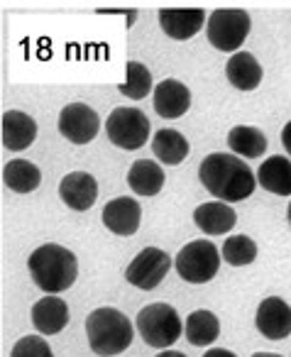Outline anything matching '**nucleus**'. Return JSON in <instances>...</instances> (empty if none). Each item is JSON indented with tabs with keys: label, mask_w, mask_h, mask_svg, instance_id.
<instances>
[{
	"label": "nucleus",
	"mask_w": 291,
	"mask_h": 357,
	"mask_svg": "<svg viewBox=\"0 0 291 357\" xmlns=\"http://www.w3.org/2000/svg\"><path fill=\"white\" fill-rule=\"evenodd\" d=\"M198 178L208 194L225 204L250 199L257 189V176L237 154H208L198 167Z\"/></svg>",
	"instance_id": "nucleus-1"
},
{
	"label": "nucleus",
	"mask_w": 291,
	"mask_h": 357,
	"mask_svg": "<svg viewBox=\"0 0 291 357\" xmlns=\"http://www.w3.org/2000/svg\"><path fill=\"white\" fill-rule=\"evenodd\" d=\"M27 269H30L35 287L42 289L45 294L66 291V289L74 287L76 277H79L76 255L57 243L40 245L27 259Z\"/></svg>",
	"instance_id": "nucleus-2"
},
{
	"label": "nucleus",
	"mask_w": 291,
	"mask_h": 357,
	"mask_svg": "<svg viewBox=\"0 0 291 357\" xmlns=\"http://www.w3.org/2000/svg\"><path fill=\"white\" fill-rule=\"evenodd\" d=\"M135 328L130 318L118 308H94L86 318V337L96 355L115 357L133 345Z\"/></svg>",
	"instance_id": "nucleus-3"
},
{
	"label": "nucleus",
	"mask_w": 291,
	"mask_h": 357,
	"mask_svg": "<svg viewBox=\"0 0 291 357\" xmlns=\"http://www.w3.org/2000/svg\"><path fill=\"white\" fill-rule=\"evenodd\" d=\"M135 326H137L144 345L154 347V350H167V347H172L184 333L181 316L177 313V308L164 301L144 306L142 311L137 313Z\"/></svg>",
	"instance_id": "nucleus-4"
},
{
	"label": "nucleus",
	"mask_w": 291,
	"mask_h": 357,
	"mask_svg": "<svg viewBox=\"0 0 291 357\" xmlns=\"http://www.w3.org/2000/svg\"><path fill=\"white\" fill-rule=\"evenodd\" d=\"M252 20L247 10H237V8H221V10L211 13L206 22V37L218 52L232 54L245 45L247 35H250Z\"/></svg>",
	"instance_id": "nucleus-5"
},
{
	"label": "nucleus",
	"mask_w": 291,
	"mask_h": 357,
	"mask_svg": "<svg viewBox=\"0 0 291 357\" xmlns=\"http://www.w3.org/2000/svg\"><path fill=\"white\" fill-rule=\"evenodd\" d=\"M177 274L188 284H206L221 269V250L208 240H193L179 250L174 259Z\"/></svg>",
	"instance_id": "nucleus-6"
},
{
	"label": "nucleus",
	"mask_w": 291,
	"mask_h": 357,
	"mask_svg": "<svg viewBox=\"0 0 291 357\" xmlns=\"http://www.w3.org/2000/svg\"><path fill=\"white\" fill-rule=\"evenodd\" d=\"M152 125L149 118L137 108H115L105 120V135L115 147L133 152V149L144 147V142L149 139Z\"/></svg>",
	"instance_id": "nucleus-7"
},
{
	"label": "nucleus",
	"mask_w": 291,
	"mask_h": 357,
	"mask_svg": "<svg viewBox=\"0 0 291 357\" xmlns=\"http://www.w3.org/2000/svg\"><path fill=\"white\" fill-rule=\"evenodd\" d=\"M172 269V257L159 248H144L125 269V279L142 291H152L167 279Z\"/></svg>",
	"instance_id": "nucleus-8"
},
{
	"label": "nucleus",
	"mask_w": 291,
	"mask_h": 357,
	"mask_svg": "<svg viewBox=\"0 0 291 357\" xmlns=\"http://www.w3.org/2000/svg\"><path fill=\"white\" fill-rule=\"evenodd\" d=\"M59 132L71 144H89L98 137L100 118L91 105L86 103H69L59 113Z\"/></svg>",
	"instance_id": "nucleus-9"
},
{
	"label": "nucleus",
	"mask_w": 291,
	"mask_h": 357,
	"mask_svg": "<svg viewBox=\"0 0 291 357\" xmlns=\"http://www.w3.org/2000/svg\"><path fill=\"white\" fill-rule=\"evenodd\" d=\"M255 326L267 340H284L291 335V306L279 296H267L257 306Z\"/></svg>",
	"instance_id": "nucleus-10"
},
{
	"label": "nucleus",
	"mask_w": 291,
	"mask_h": 357,
	"mask_svg": "<svg viewBox=\"0 0 291 357\" xmlns=\"http://www.w3.org/2000/svg\"><path fill=\"white\" fill-rule=\"evenodd\" d=\"M100 218H103L105 230L120 235V238H130V235L137 233L140 223H142V206L130 196H120V199L105 204Z\"/></svg>",
	"instance_id": "nucleus-11"
},
{
	"label": "nucleus",
	"mask_w": 291,
	"mask_h": 357,
	"mask_svg": "<svg viewBox=\"0 0 291 357\" xmlns=\"http://www.w3.org/2000/svg\"><path fill=\"white\" fill-rule=\"evenodd\" d=\"M206 22V13L201 8H162L159 10V27L172 40L186 42L198 35Z\"/></svg>",
	"instance_id": "nucleus-12"
},
{
	"label": "nucleus",
	"mask_w": 291,
	"mask_h": 357,
	"mask_svg": "<svg viewBox=\"0 0 291 357\" xmlns=\"http://www.w3.org/2000/svg\"><path fill=\"white\" fill-rule=\"evenodd\" d=\"M152 105L159 118L177 120L191 108V91L177 79H164L162 84L154 86Z\"/></svg>",
	"instance_id": "nucleus-13"
},
{
	"label": "nucleus",
	"mask_w": 291,
	"mask_h": 357,
	"mask_svg": "<svg viewBox=\"0 0 291 357\" xmlns=\"http://www.w3.org/2000/svg\"><path fill=\"white\" fill-rule=\"evenodd\" d=\"M59 199L71 211H89L98 199V181L89 172H71L61 178Z\"/></svg>",
	"instance_id": "nucleus-14"
},
{
	"label": "nucleus",
	"mask_w": 291,
	"mask_h": 357,
	"mask_svg": "<svg viewBox=\"0 0 291 357\" xmlns=\"http://www.w3.org/2000/svg\"><path fill=\"white\" fill-rule=\"evenodd\" d=\"M32 323L42 335H57L69 323V306L59 294H47L32 306Z\"/></svg>",
	"instance_id": "nucleus-15"
},
{
	"label": "nucleus",
	"mask_w": 291,
	"mask_h": 357,
	"mask_svg": "<svg viewBox=\"0 0 291 357\" xmlns=\"http://www.w3.org/2000/svg\"><path fill=\"white\" fill-rule=\"evenodd\" d=\"M37 139V123L22 110L3 113V144L10 152H22Z\"/></svg>",
	"instance_id": "nucleus-16"
},
{
	"label": "nucleus",
	"mask_w": 291,
	"mask_h": 357,
	"mask_svg": "<svg viewBox=\"0 0 291 357\" xmlns=\"http://www.w3.org/2000/svg\"><path fill=\"white\" fill-rule=\"evenodd\" d=\"M193 223L206 235H225L235 228L237 213L225 201H211V204H201L193 211Z\"/></svg>",
	"instance_id": "nucleus-17"
},
{
	"label": "nucleus",
	"mask_w": 291,
	"mask_h": 357,
	"mask_svg": "<svg viewBox=\"0 0 291 357\" xmlns=\"http://www.w3.org/2000/svg\"><path fill=\"white\" fill-rule=\"evenodd\" d=\"M257 184L274 196H291V157H267L257 169Z\"/></svg>",
	"instance_id": "nucleus-18"
},
{
	"label": "nucleus",
	"mask_w": 291,
	"mask_h": 357,
	"mask_svg": "<svg viewBox=\"0 0 291 357\" xmlns=\"http://www.w3.org/2000/svg\"><path fill=\"white\" fill-rule=\"evenodd\" d=\"M225 76L230 81V86H235L237 91L247 93V91H255L262 84V64L255 59V54L237 52V54H232L227 59Z\"/></svg>",
	"instance_id": "nucleus-19"
},
{
	"label": "nucleus",
	"mask_w": 291,
	"mask_h": 357,
	"mask_svg": "<svg viewBox=\"0 0 291 357\" xmlns=\"http://www.w3.org/2000/svg\"><path fill=\"white\" fill-rule=\"evenodd\" d=\"M128 186L137 196H157L164 189V169L154 159H137L128 172Z\"/></svg>",
	"instance_id": "nucleus-20"
},
{
	"label": "nucleus",
	"mask_w": 291,
	"mask_h": 357,
	"mask_svg": "<svg viewBox=\"0 0 291 357\" xmlns=\"http://www.w3.org/2000/svg\"><path fill=\"white\" fill-rule=\"evenodd\" d=\"M3 184L15 194H32L42 184V172L27 159H10L3 167Z\"/></svg>",
	"instance_id": "nucleus-21"
},
{
	"label": "nucleus",
	"mask_w": 291,
	"mask_h": 357,
	"mask_svg": "<svg viewBox=\"0 0 291 357\" xmlns=\"http://www.w3.org/2000/svg\"><path fill=\"white\" fill-rule=\"evenodd\" d=\"M184 333H186V340L196 347L213 345L221 335V321L213 311H193L188 313L186 323H184Z\"/></svg>",
	"instance_id": "nucleus-22"
},
{
	"label": "nucleus",
	"mask_w": 291,
	"mask_h": 357,
	"mask_svg": "<svg viewBox=\"0 0 291 357\" xmlns=\"http://www.w3.org/2000/svg\"><path fill=\"white\" fill-rule=\"evenodd\" d=\"M188 139L184 137L179 130H159L152 137V152L157 162L167 164V167H177L188 157Z\"/></svg>",
	"instance_id": "nucleus-23"
},
{
	"label": "nucleus",
	"mask_w": 291,
	"mask_h": 357,
	"mask_svg": "<svg viewBox=\"0 0 291 357\" xmlns=\"http://www.w3.org/2000/svg\"><path fill=\"white\" fill-rule=\"evenodd\" d=\"M227 147L245 159H257L267 152V137L260 128L252 125H237L227 132Z\"/></svg>",
	"instance_id": "nucleus-24"
},
{
	"label": "nucleus",
	"mask_w": 291,
	"mask_h": 357,
	"mask_svg": "<svg viewBox=\"0 0 291 357\" xmlns=\"http://www.w3.org/2000/svg\"><path fill=\"white\" fill-rule=\"evenodd\" d=\"M125 71H128V79H125V84L118 86L120 93L133 100H142L144 96L152 93V74H149L147 66L140 64V61H128Z\"/></svg>",
	"instance_id": "nucleus-25"
},
{
	"label": "nucleus",
	"mask_w": 291,
	"mask_h": 357,
	"mask_svg": "<svg viewBox=\"0 0 291 357\" xmlns=\"http://www.w3.org/2000/svg\"><path fill=\"white\" fill-rule=\"evenodd\" d=\"M223 259L232 267H245L257 259V243L247 235H230L223 243Z\"/></svg>",
	"instance_id": "nucleus-26"
},
{
	"label": "nucleus",
	"mask_w": 291,
	"mask_h": 357,
	"mask_svg": "<svg viewBox=\"0 0 291 357\" xmlns=\"http://www.w3.org/2000/svg\"><path fill=\"white\" fill-rule=\"evenodd\" d=\"M10 357H54L45 335H25L13 345Z\"/></svg>",
	"instance_id": "nucleus-27"
},
{
	"label": "nucleus",
	"mask_w": 291,
	"mask_h": 357,
	"mask_svg": "<svg viewBox=\"0 0 291 357\" xmlns=\"http://www.w3.org/2000/svg\"><path fill=\"white\" fill-rule=\"evenodd\" d=\"M203 357H237V355L230 350H223V347H211V350L203 352Z\"/></svg>",
	"instance_id": "nucleus-28"
},
{
	"label": "nucleus",
	"mask_w": 291,
	"mask_h": 357,
	"mask_svg": "<svg viewBox=\"0 0 291 357\" xmlns=\"http://www.w3.org/2000/svg\"><path fill=\"white\" fill-rule=\"evenodd\" d=\"M281 142H284V149L289 152V157H291V120L284 125V130H281Z\"/></svg>",
	"instance_id": "nucleus-29"
},
{
	"label": "nucleus",
	"mask_w": 291,
	"mask_h": 357,
	"mask_svg": "<svg viewBox=\"0 0 291 357\" xmlns=\"http://www.w3.org/2000/svg\"><path fill=\"white\" fill-rule=\"evenodd\" d=\"M154 357H186L184 352H177V350H162L159 355H154Z\"/></svg>",
	"instance_id": "nucleus-30"
},
{
	"label": "nucleus",
	"mask_w": 291,
	"mask_h": 357,
	"mask_svg": "<svg viewBox=\"0 0 291 357\" xmlns=\"http://www.w3.org/2000/svg\"><path fill=\"white\" fill-rule=\"evenodd\" d=\"M125 15H128V27H133L137 22V10H128Z\"/></svg>",
	"instance_id": "nucleus-31"
},
{
	"label": "nucleus",
	"mask_w": 291,
	"mask_h": 357,
	"mask_svg": "<svg viewBox=\"0 0 291 357\" xmlns=\"http://www.w3.org/2000/svg\"><path fill=\"white\" fill-rule=\"evenodd\" d=\"M252 357H281V355H276V352H255Z\"/></svg>",
	"instance_id": "nucleus-32"
},
{
	"label": "nucleus",
	"mask_w": 291,
	"mask_h": 357,
	"mask_svg": "<svg viewBox=\"0 0 291 357\" xmlns=\"http://www.w3.org/2000/svg\"><path fill=\"white\" fill-rule=\"evenodd\" d=\"M286 218H289V225H291V201H289V208H286Z\"/></svg>",
	"instance_id": "nucleus-33"
}]
</instances>
